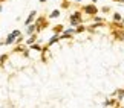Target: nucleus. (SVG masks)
I'll use <instances>...</instances> for the list:
<instances>
[{
  "instance_id": "obj_22",
  "label": "nucleus",
  "mask_w": 124,
  "mask_h": 108,
  "mask_svg": "<svg viewBox=\"0 0 124 108\" xmlns=\"http://www.w3.org/2000/svg\"><path fill=\"white\" fill-rule=\"evenodd\" d=\"M92 2H93V3H97V2H98V0H92Z\"/></svg>"
},
{
  "instance_id": "obj_9",
  "label": "nucleus",
  "mask_w": 124,
  "mask_h": 108,
  "mask_svg": "<svg viewBox=\"0 0 124 108\" xmlns=\"http://www.w3.org/2000/svg\"><path fill=\"white\" fill-rule=\"evenodd\" d=\"M112 18H113V23H121L123 21V15H121L120 12H113Z\"/></svg>"
},
{
  "instance_id": "obj_19",
  "label": "nucleus",
  "mask_w": 124,
  "mask_h": 108,
  "mask_svg": "<svg viewBox=\"0 0 124 108\" xmlns=\"http://www.w3.org/2000/svg\"><path fill=\"white\" fill-rule=\"evenodd\" d=\"M69 6H70V5H69L68 0H63V3H61V8H63V9H68Z\"/></svg>"
},
{
  "instance_id": "obj_14",
  "label": "nucleus",
  "mask_w": 124,
  "mask_h": 108,
  "mask_svg": "<svg viewBox=\"0 0 124 108\" xmlns=\"http://www.w3.org/2000/svg\"><path fill=\"white\" fill-rule=\"evenodd\" d=\"M93 21L95 23H104V21H106V18H104V17H100V15H93Z\"/></svg>"
},
{
  "instance_id": "obj_15",
  "label": "nucleus",
  "mask_w": 124,
  "mask_h": 108,
  "mask_svg": "<svg viewBox=\"0 0 124 108\" xmlns=\"http://www.w3.org/2000/svg\"><path fill=\"white\" fill-rule=\"evenodd\" d=\"M29 47H31L32 50H39V52H41V46H40L39 43H34V44H31Z\"/></svg>"
},
{
  "instance_id": "obj_1",
  "label": "nucleus",
  "mask_w": 124,
  "mask_h": 108,
  "mask_svg": "<svg viewBox=\"0 0 124 108\" xmlns=\"http://www.w3.org/2000/svg\"><path fill=\"white\" fill-rule=\"evenodd\" d=\"M20 35H22L20 31L14 29L11 34H8V37L2 41V46H11V44H14V43H16V38H17V37H20Z\"/></svg>"
},
{
  "instance_id": "obj_24",
  "label": "nucleus",
  "mask_w": 124,
  "mask_h": 108,
  "mask_svg": "<svg viewBox=\"0 0 124 108\" xmlns=\"http://www.w3.org/2000/svg\"><path fill=\"white\" fill-rule=\"evenodd\" d=\"M113 2H120V0H113Z\"/></svg>"
},
{
  "instance_id": "obj_17",
  "label": "nucleus",
  "mask_w": 124,
  "mask_h": 108,
  "mask_svg": "<svg viewBox=\"0 0 124 108\" xmlns=\"http://www.w3.org/2000/svg\"><path fill=\"white\" fill-rule=\"evenodd\" d=\"M6 59H8V53H5V55H0V65H3Z\"/></svg>"
},
{
  "instance_id": "obj_2",
  "label": "nucleus",
  "mask_w": 124,
  "mask_h": 108,
  "mask_svg": "<svg viewBox=\"0 0 124 108\" xmlns=\"http://www.w3.org/2000/svg\"><path fill=\"white\" fill-rule=\"evenodd\" d=\"M35 27H37V32H41L43 29H46L47 26H49V21H47V18H45V15H41V17H39L35 20Z\"/></svg>"
},
{
  "instance_id": "obj_4",
  "label": "nucleus",
  "mask_w": 124,
  "mask_h": 108,
  "mask_svg": "<svg viewBox=\"0 0 124 108\" xmlns=\"http://www.w3.org/2000/svg\"><path fill=\"white\" fill-rule=\"evenodd\" d=\"M113 37L118 41H124V29H113Z\"/></svg>"
},
{
  "instance_id": "obj_21",
  "label": "nucleus",
  "mask_w": 124,
  "mask_h": 108,
  "mask_svg": "<svg viewBox=\"0 0 124 108\" xmlns=\"http://www.w3.org/2000/svg\"><path fill=\"white\" fill-rule=\"evenodd\" d=\"M39 2H40V3H45V2H46V0H39Z\"/></svg>"
},
{
  "instance_id": "obj_20",
  "label": "nucleus",
  "mask_w": 124,
  "mask_h": 108,
  "mask_svg": "<svg viewBox=\"0 0 124 108\" xmlns=\"http://www.w3.org/2000/svg\"><path fill=\"white\" fill-rule=\"evenodd\" d=\"M101 11H103L104 14H107V12H110V8H109V6H103V8H101Z\"/></svg>"
},
{
  "instance_id": "obj_5",
  "label": "nucleus",
  "mask_w": 124,
  "mask_h": 108,
  "mask_svg": "<svg viewBox=\"0 0 124 108\" xmlns=\"http://www.w3.org/2000/svg\"><path fill=\"white\" fill-rule=\"evenodd\" d=\"M35 15H37V11H34V9H32V11L29 12V15H28V18L25 20V26H28V25H32V21L35 20Z\"/></svg>"
},
{
  "instance_id": "obj_23",
  "label": "nucleus",
  "mask_w": 124,
  "mask_h": 108,
  "mask_svg": "<svg viewBox=\"0 0 124 108\" xmlns=\"http://www.w3.org/2000/svg\"><path fill=\"white\" fill-rule=\"evenodd\" d=\"M75 2H77V3H78V2H81V0H75Z\"/></svg>"
},
{
  "instance_id": "obj_16",
  "label": "nucleus",
  "mask_w": 124,
  "mask_h": 108,
  "mask_svg": "<svg viewBox=\"0 0 124 108\" xmlns=\"http://www.w3.org/2000/svg\"><path fill=\"white\" fill-rule=\"evenodd\" d=\"M115 96L118 97V99H123V97H124V90H118V91H115Z\"/></svg>"
},
{
  "instance_id": "obj_6",
  "label": "nucleus",
  "mask_w": 124,
  "mask_h": 108,
  "mask_svg": "<svg viewBox=\"0 0 124 108\" xmlns=\"http://www.w3.org/2000/svg\"><path fill=\"white\" fill-rule=\"evenodd\" d=\"M25 34L29 37V35H32V34H37V27H35V25L32 23V25H28L26 26V31H25Z\"/></svg>"
},
{
  "instance_id": "obj_13",
  "label": "nucleus",
  "mask_w": 124,
  "mask_h": 108,
  "mask_svg": "<svg viewBox=\"0 0 124 108\" xmlns=\"http://www.w3.org/2000/svg\"><path fill=\"white\" fill-rule=\"evenodd\" d=\"M86 31V26L83 25V23H81V25H78L77 27H75V34H80V32H84Z\"/></svg>"
},
{
  "instance_id": "obj_18",
  "label": "nucleus",
  "mask_w": 124,
  "mask_h": 108,
  "mask_svg": "<svg viewBox=\"0 0 124 108\" xmlns=\"http://www.w3.org/2000/svg\"><path fill=\"white\" fill-rule=\"evenodd\" d=\"M23 41H25V38H23V35H20V37H17V38H16V43H14V44H22L23 43Z\"/></svg>"
},
{
  "instance_id": "obj_11",
  "label": "nucleus",
  "mask_w": 124,
  "mask_h": 108,
  "mask_svg": "<svg viewBox=\"0 0 124 108\" xmlns=\"http://www.w3.org/2000/svg\"><path fill=\"white\" fill-rule=\"evenodd\" d=\"M58 17H60V9H54V11L49 14L47 18H52V20H54V18H58Z\"/></svg>"
},
{
  "instance_id": "obj_12",
  "label": "nucleus",
  "mask_w": 124,
  "mask_h": 108,
  "mask_svg": "<svg viewBox=\"0 0 124 108\" xmlns=\"http://www.w3.org/2000/svg\"><path fill=\"white\" fill-rule=\"evenodd\" d=\"M103 105L104 107H112V105H118V104H116L115 99H107L106 102H103Z\"/></svg>"
},
{
  "instance_id": "obj_10",
  "label": "nucleus",
  "mask_w": 124,
  "mask_h": 108,
  "mask_svg": "<svg viewBox=\"0 0 124 108\" xmlns=\"http://www.w3.org/2000/svg\"><path fill=\"white\" fill-rule=\"evenodd\" d=\"M63 31H64V26H63V25H57V26H54V34H55V35H60Z\"/></svg>"
},
{
  "instance_id": "obj_3",
  "label": "nucleus",
  "mask_w": 124,
  "mask_h": 108,
  "mask_svg": "<svg viewBox=\"0 0 124 108\" xmlns=\"http://www.w3.org/2000/svg\"><path fill=\"white\" fill-rule=\"evenodd\" d=\"M83 12L86 14V15H90V17H93V15H97L98 14V8L95 6V5H86V6H83Z\"/></svg>"
},
{
  "instance_id": "obj_8",
  "label": "nucleus",
  "mask_w": 124,
  "mask_h": 108,
  "mask_svg": "<svg viewBox=\"0 0 124 108\" xmlns=\"http://www.w3.org/2000/svg\"><path fill=\"white\" fill-rule=\"evenodd\" d=\"M35 41H37V34H32V35L28 37V40L25 41V46H31V44H34Z\"/></svg>"
},
{
  "instance_id": "obj_26",
  "label": "nucleus",
  "mask_w": 124,
  "mask_h": 108,
  "mask_svg": "<svg viewBox=\"0 0 124 108\" xmlns=\"http://www.w3.org/2000/svg\"><path fill=\"white\" fill-rule=\"evenodd\" d=\"M104 108H107V107H104Z\"/></svg>"
},
{
  "instance_id": "obj_25",
  "label": "nucleus",
  "mask_w": 124,
  "mask_h": 108,
  "mask_svg": "<svg viewBox=\"0 0 124 108\" xmlns=\"http://www.w3.org/2000/svg\"><path fill=\"white\" fill-rule=\"evenodd\" d=\"M2 2H5V0H0V3H2Z\"/></svg>"
},
{
  "instance_id": "obj_7",
  "label": "nucleus",
  "mask_w": 124,
  "mask_h": 108,
  "mask_svg": "<svg viewBox=\"0 0 124 108\" xmlns=\"http://www.w3.org/2000/svg\"><path fill=\"white\" fill-rule=\"evenodd\" d=\"M58 41H60V37L58 35H52L51 37V38H49V41H47V44H46V47H51V46H54L55 43H58Z\"/></svg>"
}]
</instances>
